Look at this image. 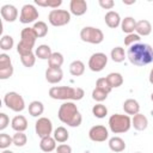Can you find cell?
<instances>
[{
	"label": "cell",
	"instance_id": "cell-1",
	"mask_svg": "<svg viewBox=\"0 0 153 153\" xmlns=\"http://www.w3.org/2000/svg\"><path fill=\"white\" fill-rule=\"evenodd\" d=\"M127 59L134 66H146L153 62V48L147 43H135L128 48Z\"/></svg>",
	"mask_w": 153,
	"mask_h": 153
},
{
	"label": "cell",
	"instance_id": "cell-2",
	"mask_svg": "<svg viewBox=\"0 0 153 153\" xmlns=\"http://www.w3.org/2000/svg\"><path fill=\"white\" fill-rule=\"evenodd\" d=\"M57 117L59 120L69 126V127H79L82 122V117L81 114L78 109V106L73 103V102H65L60 105L59 111H57Z\"/></svg>",
	"mask_w": 153,
	"mask_h": 153
},
{
	"label": "cell",
	"instance_id": "cell-3",
	"mask_svg": "<svg viewBox=\"0 0 153 153\" xmlns=\"http://www.w3.org/2000/svg\"><path fill=\"white\" fill-rule=\"evenodd\" d=\"M85 96V92L81 87H71V86H53L49 88V97L56 100H80Z\"/></svg>",
	"mask_w": 153,
	"mask_h": 153
},
{
	"label": "cell",
	"instance_id": "cell-4",
	"mask_svg": "<svg viewBox=\"0 0 153 153\" xmlns=\"http://www.w3.org/2000/svg\"><path fill=\"white\" fill-rule=\"evenodd\" d=\"M37 35L32 27H24L20 31V41L17 44V53L22 56L29 53H32V48L35 47Z\"/></svg>",
	"mask_w": 153,
	"mask_h": 153
},
{
	"label": "cell",
	"instance_id": "cell-5",
	"mask_svg": "<svg viewBox=\"0 0 153 153\" xmlns=\"http://www.w3.org/2000/svg\"><path fill=\"white\" fill-rule=\"evenodd\" d=\"M109 129L114 134H122L127 133L131 127V118L129 115H122V114H114L109 117Z\"/></svg>",
	"mask_w": 153,
	"mask_h": 153
},
{
	"label": "cell",
	"instance_id": "cell-6",
	"mask_svg": "<svg viewBox=\"0 0 153 153\" xmlns=\"http://www.w3.org/2000/svg\"><path fill=\"white\" fill-rule=\"evenodd\" d=\"M80 38L82 42L91 44H99L104 39V33L100 29L94 26H85L80 30Z\"/></svg>",
	"mask_w": 153,
	"mask_h": 153
},
{
	"label": "cell",
	"instance_id": "cell-7",
	"mask_svg": "<svg viewBox=\"0 0 153 153\" xmlns=\"http://www.w3.org/2000/svg\"><path fill=\"white\" fill-rule=\"evenodd\" d=\"M4 103L10 110H12L14 112H20L25 109L24 98L18 92H14V91L7 92L4 96Z\"/></svg>",
	"mask_w": 153,
	"mask_h": 153
},
{
	"label": "cell",
	"instance_id": "cell-8",
	"mask_svg": "<svg viewBox=\"0 0 153 153\" xmlns=\"http://www.w3.org/2000/svg\"><path fill=\"white\" fill-rule=\"evenodd\" d=\"M48 20L53 26H63L71 22V12L67 10H51L48 14Z\"/></svg>",
	"mask_w": 153,
	"mask_h": 153
},
{
	"label": "cell",
	"instance_id": "cell-9",
	"mask_svg": "<svg viewBox=\"0 0 153 153\" xmlns=\"http://www.w3.org/2000/svg\"><path fill=\"white\" fill-rule=\"evenodd\" d=\"M39 13L38 10L31 5V4H26L22 7L20 10V16H19V22L22 24H30V23H36V20L38 19Z\"/></svg>",
	"mask_w": 153,
	"mask_h": 153
},
{
	"label": "cell",
	"instance_id": "cell-10",
	"mask_svg": "<svg viewBox=\"0 0 153 153\" xmlns=\"http://www.w3.org/2000/svg\"><path fill=\"white\" fill-rule=\"evenodd\" d=\"M35 131L42 139L45 136H50L53 133V123L48 117H38L35 123Z\"/></svg>",
	"mask_w": 153,
	"mask_h": 153
},
{
	"label": "cell",
	"instance_id": "cell-11",
	"mask_svg": "<svg viewBox=\"0 0 153 153\" xmlns=\"http://www.w3.org/2000/svg\"><path fill=\"white\" fill-rule=\"evenodd\" d=\"M108 63V56L104 53H94L88 60V68L92 72H100Z\"/></svg>",
	"mask_w": 153,
	"mask_h": 153
},
{
	"label": "cell",
	"instance_id": "cell-12",
	"mask_svg": "<svg viewBox=\"0 0 153 153\" xmlns=\"http://www.w3.org/2000/svg\"><path fill=\"white\" fill-rule=\"evenodd\" d=\"M88 137L93 142H104L109 137L108 128H105V126H102V124L93 126L88 130Z\"/></svg>",
	"mask_w": 153,
	"mask_h": 153
},
{
	"label": "cell",
	"instance_id": "cell-13",
	"mask_svg": "<svg viewBox=\"0 0 153 153\" xmlns=\"http://www.w3.org/2000/svg\"><path fill=\"white\" fill-rule=\"evenodd\" d=\"M0 13H1L2 19L5 22H8V23H13L18 18V10L16 6H13L11 4L4 5L0 10Z\"/></svg>",
	"mask_w": 153,
	"mask_h": 153
},
{
	"label": "cell",
	"instance_id": "cell-14",
	"mask_svg": "<svg viewBox=\"0 0 153 153\" xmlns=\"http://www.w3.org/2000/svg\"><path fill=\"white\" fill-rule=\"evenodd\" d=\"M87 11V2L85 0H71L69 2V12L76 17L85 14Z\"/></svg>",
	"mask_w": 153,
	"mask_h": 153
},
{
	"label": "cell",
	"instance_id": "cell-15",
	"mask_svg": "<svg viewBox=\"0 0 153 153\" xmlns=\"http://www.w3.org/2000/svg\"><path fill=\"white\" fill-rule=\"evenodd\" d=\"M63 78V72L61 68L48 67L45 69V80L49 84H59Z\"/></svg>",
	"mask_w": 153,
	"mask_h": 153
},
{
	"label": "cell",
	"instance_id": "cell-16",
	"mask_svg": "<svg viewBox=\"0 0 153 153\" xmlns=\"http://www.w3.org/2000/svg\"><path fill=\"white\" fill-rule=\"evenodd\" d=\"M104 20H105V24L110 27V29H116L118 26H121V17L120 14L116 12V11H109L105 13V17H104Z\"/></svg>",
	"mask_w": 153,
	"mask_h": 153
},
{
	"label": "cell",
	"instance_id": "cell-17",
	"mask_svg": "<svg viewBox=\"0 0 153 153\" xmlns=\"http://www.w3.org/2000/svg\"><path fill=\"white\" fill-rule=\"evenodd\" d=\"M131 126L134 127V129H136L139 131H142V130H145L148 127V120H147V117L145 115H142V114L139 112V114H136V115L133 116V118H131Z\"/></svg>",
	"mask_w": 153,
	"mask_h": 153
},
{
	"label": "cell",
	"instance_id": "cell-18",
	"mask_svg": "<svg viewBox=\"0 0 153 153\" xmlns=\"http://www.w3.org/2000/svg\"><path fill=\"white\" fill-rule=\"evenodd\" d=\"M11 127L14 131H25L27 129V120L23 115H17L12 118Z\"/></svg>",
	"mask_w": 153,
	"mask_h": 153
},
{
	"label": "cell",
	"instance_id": "cell-19",
	"mask_svg": "<svg viewBox=\"0 0 153 153\" xmlns=\"http://www.w3.org/2000/svg\"><path fill=\"white\" fill-rule=\"evenodd\" d=\"M123 110L127 115H136L139 114L140 111V105H139V102L133 99V98H129V99H126L124 103H123Z\"/></svg>",
	"mask_w": 153,
	"mask_h": 153
},
{
	"label": "cell",
	"instance_id": "cell-20",
	"mask_svg": "<svg viewBox=\"0 0 153 153\" xmlns=\"http://www.w3.org/2000/svg\"><path fill=\"white\" fill-rule=\"evenodd\" d=\"M135 31L139 36H148L152 32V25L147 19H141L136 22Z\"/></svg>",
	"mask_w": 153,
	"mask_h": 153
},
{
	"label": "cell",
	"instance_id": "cell-21",
	"mask_svg": "<svg viewBox=\"0 0 153 153\" xmlns=\"http://www.w3.org/2000/svg\"><path fill=\"white\" fill-rule=\"evenodd\" d=\"M39 148L45 153H50L54 149H56V140L53 136L42 137L39 142Z\"/></svg>",
	"mask_w": 153,
	"mask_h": 153
},
{
	"label": "cell",
	"instance_id": "cell-22",
	"mask_svg": "<svg viewBox=\"0 0 153 153\" xmlns=\"http://www.w3.org/2000/svg\"><path fill=\"white\" fill-rule=\"evenodd\" d=\"M108 145H109V148L112 152H116V153L123 152L126 149V142L120 136H114V137L109 139V143Z\"/></svg>",
	"mask_w": 153,
	"mask_h": 153
},
{
	"label": "cell",
	"instance_id": "cell-23",
	"mask_svg": "<svg viewBox=\"0 0 153 153\" xmlns=\"http://www.w3.org/2000/svg\"><path fill=\"white\" fill-rule=\"evenodd\" d=\"M135 27H136V20L133 17H124V19H122L121 29L124 33H127V35L134 33Z\"/></svg>",
	"mask_w": 153,
	"mask_h": 153
},
{
	"label": "cell",
	"instance_id": "cell-24",
	"mask_svg": "<svg viewBox=\"0 0 153 153\" xmlns=\"http://www.w3.org/2000/svg\"><path fill=\"white\" fill-rule=\"evenodd\" d=\"M105 78H106L111 88H117V87L122 86V84H123V76H122L121 73L112 72V73H109Z\"/></svg>",
	"mask_w": 153,
	"mask_h": 153
},
{
	"label": "cell",
	"instance_id": "cell-25",
	"mask_svg": "<svg viewBox=\"0 0 153 153\" xmlns=\"http://www.w3.org/2000/svg\"><path fill=\"white\" fill-rule=\"evenodd\" d=\"M85 72V65L82 61L80 60H74L73 62H71L69 65V73L73 76H80L82 75Z\"/></svg>",
	"mask_w": 153,
	"mask_h": 153
},
{
	"label": "cell",
	"instance_id": "cell-26",
	"mask_svg": "<svg viewBox=\"0 0 153 153\" xmlns=\"http://www.w3.org/2000/svg\"><path fill=\"white\" fill-rule=\"evenodd\" d=\"M44 111V105L39 100H32L29 104V114L32 117H39Z\"/></svg>",
	"mask_w": 153,
	"mask_h": 153
},
{
	"label": "cell",
	"instance_id": "cell-27",
	"mask_svg": "<svg viewBox=\"0 0 153 153\" xmlns=\"http://www.w3.org/2000/svg\"><path fill=\"white\" fill-rule=\"evenodd\" d=\"M51 54H53L51 48L49 45H47V44H41L35 50L36 57H38L41 60H49V57L51 56Z\"/></svg>",
	"mask_w": 153,
	"mask_h": 153
},
{
	"label": "cell",
	"instance_id": "cell-28",
	"mask_svg": "<svg viewBox=\"0 0 153 153\" xmlns=\"http://www.w3.org/2000/svg\"><path fill=\"white\" fill-rule=\"evenodd\" d=\"M53 137L56 140V142L63 143L69 139V133L65 127H57L53 133Z\"/></svg>",
	"mask_w": 153,
	"mask_h": 153
},
{
	"label": "cell",
	"instance_id": "cell-29",
	"mask_svg": "<svg viewBox=\"0 0 153 153\" xmlns=\"http://www.w3.org/2000/svg\"><path fill=\"white\" fill-rule=\"evenodd\" d=\"M110 57L114 62H123L124 59H126V53H124V49L122 47H115L112 48L111 53H110Z\"/></svg>",
	"mask_w": 153,
	"mask_h": 153
},
{
	"label": "cell",
	"instance_id": "cell-30",
	"mask_svg": "<svg viewBox=\"0 0 153 153\" xmlns=\"http://www.w3.org/2000/svg\"><path fill=\"white\" fill-rule=\"evenodd\" d=\"M62 63H63V55H62L61 53H57V51L53 53L51 56H50L49 60H48V65H49V67L61 68Z\"/></svg>",
	"mask_w": 153,
	"mask_h": 153
},
{
	"label": "cell",
	"instance_id": "cell-31",
	"mask_svg": "<svg viewBox=\"0 0 153 153\" xmlns=\"http://www.w3.org/2000/svg\"><path fill=\"white\" fill-rule=\"evenodd\" d=\"M32 29L35 30V32H36V35H37L38 38L45 37L47 33H48V26H47V24H45L44 22H42V20L36 22V23L33 24Z\"/></svg>",
	"mask_w": 153,
	"mask_h": 153
},
{
	"label": "cell",
	"instance_id": "cell-32",
	"mask_svg": "<svg viewBox=\"0 0 153 153\" xmlns=\"http://www.w3.org/2000/svg\"><path fill=\"white\" fill-rule=\"evenodd\" d=\"M35 4L42 7H51L53 10H56L62 5V0H35Z\"/></svg>",
	"mask_w": 153,
	"mask_h": 153
},
{
	"label": "cell",
	"instance_id": "cell-33",
	"mask_svg": "<svg viewBox=\"0 0 153 153\" xmlns=\"http://www.w3.org/2000/svg\"><path fill=\"white\" fill-rule=\"evenodd\" d=\"M13 44H14V41H13V37L10 36V35H4L1 37V41H0V48L1 50L4 51H8L13 48Z\"/></svg>",
	"mask_w": 153,
	"mask_h": 153
},
{
	"label": "cell",
	"instance_id": "cell-34",
	"mask_svg": "<svg viewBox=\"0 0 153 153\" xmlns=\"http://www.w3.org/2000/svg\"><path fill=\"white\" fill-rule=\"evenodd\" d=\"M92 114L94 117L97 118H104L108 115V108L105 105H103L102 103H98L96 105H93L92 108Z\"/></svg>",
	"mask_w": 153,
	"mask_h": 153
},
{
	"label": "cell",
	"instance_id": "cell-35",
	"mask_svg": "<svg viewBox=\"0 0 153 153\" xmlns=\"http://www.w3.org/2000/svg\"><path fill=\"white\" fill-rule=\"evenodd\" d=\"M12 139H13V145L17 146V147H23L27 142V137L24 134V131H16L13 134Z\"/></svg>",
	"mask_w": 153,
	"mask_h": 153
},
{
	"label": "cell",
	"instance_id": "cell-36",
	"mask_svg": "<svg viewBox=\"0 0 153 153\" xmlns=\"http://www.w3.org/2000/svg\"><path fill=\"white\" fill-rule=\"evenodd\" d=\"M20 61L23 63L24 67H27V68H31L35 62H36V55L35 53H29V54H25V55H22L20 56Z\"/></svg>",
	"mask_w": 153,
	"mask_h": 153
},
{
	"label": "cell",
	"instance_id": "cell-37",
	"mask_svg": "<svg viewBox=\"0 0 153 153\" xmlns=\"http://www.w3.org/2000/svg\"><path fill=\"white\" fill-rule=\"evenodd\" d=\"M11 145H13V139L8 134H0V148L1 149H7Z\"/></svg>",
	"mask_w": 153,
	"mask_h": 153
},
{
	"label": "cell",
	"instance_id": "cell-38",
	"mask_svg": "<svg viewBox=\"0 0 153 153\" xmlns=\"http://www.w3.org/2000/svg\"><path fill=\"white\" fill-rule=\"evenodd\" d=\"M108 92H105V91H103V90H100V88H93V91H92V98L96 100V102H103V100H105L106 98H108Z\"/></svg>",
	"mask_w": 153,
	"mask_h": 153
},
{
	"label": "cell",
	"instance_id": "cell-39",
	"mask_svg": "<svg viewBox=\"0 0 153 153\" xmlns=\"http://www.w3.org/2000/svg\"><path fill=\"white\" fill-rule=\"evenodd\" d=\"M140 36L137 35V33H129V35H127L126 37H124V45L126 47H131L133 44H135V43H139L140 42Z\"/></svg>",
	"mask_w": 153,
	"mask_h": 153
},
{
	"label": "cell",
	"instance_id": "cell-40",
	"mask_svg": "<svg viewBox=\"0 0 153 153\" xmlns=\"http://www.w3.org/2000/svg\"><path fill=\"white\" fill-rule=\"evenodd\" d=\"M96 87H97V88H100V90H103V91H105V92H108V93H110L111 90H112V88L110 87V85H109L106 78H99V79H97V81H96Z\"/></svg>",
	"mask_w": 153,
	"mask_h": 153
},
{
	"label": "cell",
	"instance_id": "cell-41",
	"mask_svg": "<svg viewBox=\"0 0 153 153\" xmlns=\"http://www.w3.org/2000/svg\"><path fill=\"white\" fill-rule=\"evenodd\" d=\"M12 66V61H11V57L2 53L0 54V69H4V68H7V67H11Z\"/></svg>",
	"mask_w": 153,
	"mask_h": 153
},
{
	"label": "cell",
	"instance_id": "cell-42",
	"mask_svg": "<svg viewBox=\"0 0 153 153\" xmlns=\"http://www.w3.org/2000/svg\"><path fill=\"white\" fill-rule=\"evenodd\" d=\"M12 74H13V66L4 68V69H0V79L1 80H6V79L11 78Z\"/></svg>",
	"mask_w": 153,
	"mask_h": 153
},
{
	"label": "cell",
	"instance_id": "cell-43",
	"mask_svg": "<svg viewBox=\"0 0 153 153\" xmlns=\"http://www.w3.org/2000/svg\"><path fill=\"white\" fill-rule=\"evenodd\" d=\"M10 123V118L8 116L5 114V112H1L0 114V130H4Z\"/></svg>",
	"mask_w": 153,
	"mask_h": 153
},
{
	"label": "cell",
	"instance_id": "cell-44",
	"mask_svg": "<svg viewBox=\"0 0 153 153\" xmlns=\"http://www.w3.org/2000/svg\"><path fill=\"white\" fill-rule=\"evenodd\" d=\"M98 4H99V6H100L102 8H104V10H111V8L115 6L114 0H99Z\"/></svg>",
	"mask_w": 153,
	"mask_h": 153
},
{
	"label": "cell",
	"instance_id": "cell-45",
	"mask_svg": "<svg viewBox=\"0 0 153 153\" xmlns=\"http://www.w3.org/2000/svg\"><path fill=\"white\" fill-rule=\"evenodd\" d=\"M56 153H72V147L67 143H61L56 147Z\"/></svg>",
	"mask_w": 153,
	"mask_h": 153
},
{
	"label": "cell",
	"instance_id": "cell-46",
	"mask_svg": "<svg viewBox=\"0 0 153 153\" xmlns=\"http://www.w3.org/2000/svg\"><path fill=\"white\" fill-rule=\"evenodd\" d=\"M148 79H149V82L153 85V68H152L151 72H149V76H148Z\"/></svg>",
	"mask_w": 153,
	"mask_h": 153
},
{
	"label": "cell",
	"instance_id": "cell-47",
	"mask_svg": "<svg viewBox=\"0 0 153 153\" xmlns=\"http://www.w3.org/2000/svg\"><path fill=\"white\" fill-rule=\"evenodd\" d=\"M123 4H126V5H131V4H135V0H133V1H126V0H123Z\"/></svg>",
	"mask_w": 153,
	"mask_h": 153
},
{
	"label": "cell",
	"instance_id": "cell-48",
	"mask_svg": "<svg viewBox=\"0 0 153 153\" xmlns=\"http://www.w3.org/2000/svg\"><path fill=\"white\" fill-rule=\"evenodd\" d=\"M1 153H13L12 151H10V149H2V152Z\"/></svg>",
	"mask_w": 153,
	"mask_h": 153
},
{
	"label": "cell",
	"instance_id": "cell-49",
	"mask_svg": "<svg viewBox=\"0 0 153 153\" xmlns=\"http://www.w3.org/2000/svg\"><path fill=\"white\" fill-rule=\"evenodd\" d=\"M151 100H152V102H153V93H152V94H151Z\"/></svg>",
	"mask_w": 153,
	"mask_h": 153
},
{
	"label": "cell",
	"instance_id": "cell-50",
	"mask_svg": "<svg viewBox=\"0 0 153 153\" xmlns=\"http://www.w3.org/2000/svg\"><path fill=\"white\" fill-rule=\"evenodd\" d=\"M135 153H141V152H135Z\"/></svg>",
	"mask_w": 153,
	"mask_h": 153
}]
</instances>
